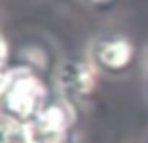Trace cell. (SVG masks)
Instances as JSON below:
<instances>
[{"instance_id":"obj_1","label":"cell","mask_w":148,"mask_h":143,"mask_svg":"<svg viewBox=\"0 0 148 143\" xmlns=\"http://www.w3.org/2000/svg\"><path fill=\"white\" fill-rule=\"evenodd\" d=\"M2 98L6 113L21 121H32L45 107L47 87L40 77H36L25 66H19L15 70L4 68Z\"/></svg>"},{"instance_id":"obj_2","label":"cell","mask_w":148,"mask_h":143,"mask_svg":"<svg viewBox=\"0 0 148 143\" xmlns=\"http://www.w3.org/2000/svg\"><path fill=\"white\" fill-rule=\"evenodd\" d=\"M32 122L41 143H60L69 128L71 117L64 106L49 104L36 115V119H32Z\"/></svg>"},{"instance_id":"obj_3","label":"cell","mask_w":148,"mask_h":143,"mask_svg":"<svg viewBox=\"0 0 148 143\" xmlns=\"http://www.w3.org/2000/svg\"><path fill=\"white\" fill-rule=\"evenodd\" d=\"M60 83L66 90L75 96H88L96 88L98 73L90 62H71L66 64L60 72Z\"/></svg>"},{"instance_id":"obj_4","label":"cell","mask_w":148,"mask_h":143,"mask_svg":"<svg viewBox=\"0 0 148 143\" xmlns=\"http://www.w3.org/2000/svg\"><path fill=\"white\" fill-rule=\"evenodd\" d=\"M96 59L107 70H124L133 59V45L126 38H112V40L101 41Z\"/></svg>"},{"instance_id":"obj_5","label":"cell","mask_w":148,"mask_h":143,"mask_svg":"<svg viewBox=\"0 0 148 143\" xmlns=\"http://www.w3.org/2000/svg\"><path fill=\"white\" fill-rule=\"evenodd\" d=\"M96 2H105V0H96Z\"/></svg>"},{"instance_id":"obj_6","label":"cell","mask_w":148,"mask_h":143,"mask_svg":"<svg viewBox=\"0 0 148 143\" xmlns=\"http://www.w3.org/2000/svg\"><path fill=\"white\" fill-rule=\"evenodd\" d=\"M60 143H64V141H60Z\"/></svg>"}]
</instances>
